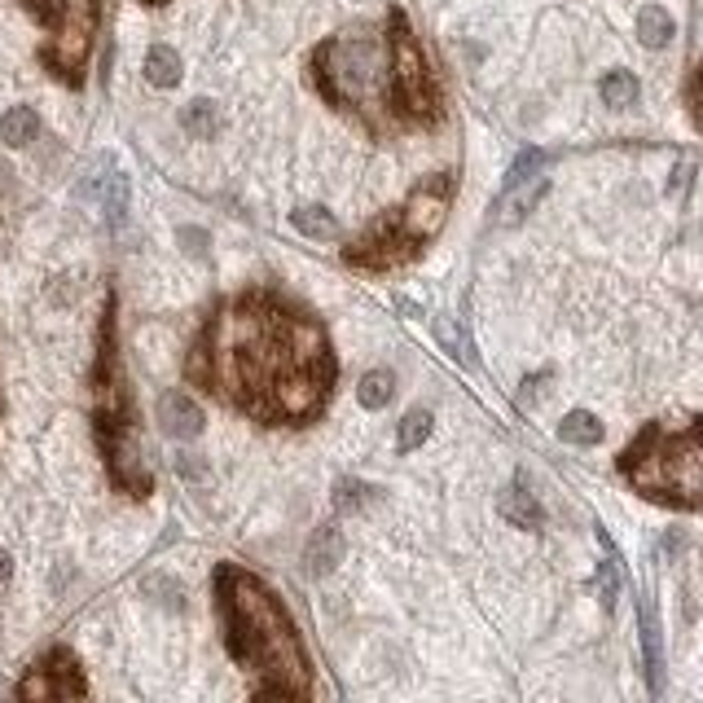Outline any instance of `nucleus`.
I'll use <instances>...</instances> for the list:
<instances>
[{
    "label": "nucleus",
    "instance_id": "1",
    "mask_svg": "<svg viewBox=\"0 0 703 703\" xmlns=\"http://www.w3.org/2000/svg\"><path fill=\"white\" fill-rule=\"evenodd\" d=\"M185 379L264 427H303L325 414L338 361L325 325L303 303L242 290L207 312Z\"/></svg>",
    "mask_w": 703,
    "mask_h": 703
},
{
    "label": "nucleus",
    "instance_id": "2",
    "mask_svg": "<svg viewBox=\"0 0 703 703\" xmlns=\"http://www.w3.org/2000/svg\"><path fill=\"white\" fill-rule=\"evenodd\" d=\"M312 84L334 111L352 115L379 141L396 132H427L445 119L440 80L427 67L405 10L388 14L383 36L347 32L316 45Z\"/></svg>",
    "mask_w": 703,
    "mask_h": 703
},
{
    "label": "nucleus",
    "instance_id": "3",
    "mask_svg": "<svg viewBox=\"0 0 703 703\" xmlns=\"http://www.w3.org/2000/svg\"><path fill=\"white\" fill-rule=\"evenodd\" d=\"M216 607L224 624V646L238 668L255 681V699H308L312 664L299 642V629L281 598L246 567H216Z\"/></svg>",
    "mask_w": 703,
    "mask_h": 703
},
{
    "label": "nucleus",
    "instance_id": "4",
    "mask_svg": "<svg viewBox=\"0 0 703 703\" xmlns=\"http://www.w3.org/2000/svg\"><path fill=\"white\" fill-rule=\"evenodd\" d=\"M620 475L646 502L672 510H703V418L650 423L620 453Z\"/></svg>",
    "mask_w": 703,
    "mask_h": 703
},
{
    "label": "nucleus",
    "instance_id": "5",
    "mask_svg": "<svg viewBox=\"0 0 703 703\" xmlns=\"http://www.w3.org/2000/svg\"><path fill=\"white\" fill-rule=\"evenodd\" d=\"M93 431H97V449L106 458V471H111L115 488L128 493V497H150L154 475L141 458L137 410H132V392H128L124 370H119L115 299H106V312H102V343H97V366H93Z\"/></svg>",
    "mask_w": 703,
    "mask_h": 703
},
{
    "label": "nucleus",
    "instance_id": "6",
    "mask_svg": "<svg viewBox=\"0 0 703 703\" xmlns=\"http://www.w3.org/2000/svg\"><path fill=\"white\" fill-rule=\"evenodd\" d=\"M453 194H458L453 172L427 176L423 185H414L396 207H388L357 242H352V246L343 251V260H347L352 268H366V273H388V268L410 264V260L423 255L427 242L445 229L449 207H453Z\"/></svg>",
    "mask_w": 703,
    "mask_h": 703
},
{
    "label": "nucleus",
    "instance_id": "7",
    "mask_svg": "<svg viewBox=\"0 0 703 703\" xmlns=\"http://www.w3.org/2000/svg\"><path fill=\"white\" fill-rule=\"evenodd\" d=\"M23 5L45 23L41 67L67 89H80L102 27V0H23Z\"/></svg>",
    "mask_w": 703,
    "mask_h": 703
},
{
    "label": "nucleus",
    "instance_id": "8",
    "mask_svg": "<svg viewBox=\"0 0 703 703\" xmlns=\"http://www.w3.org/2000/svg\"><path fill=\"white\" fill-rule=\"evenodd\" d=\"M14 694H19V699H84V694H89V681H84L80 659H76L67 646H58V650H49L41 664L27 668V677L19 681Z\"/></svg>",
    "mask_w": 703,
    "mask_h": 703
},
{
    "label": "nucleus",
    "instance_id": "9",
    "mask_svg": "<svg viewBox=\"0 0 703 703\" xmlns=\"http://www.w3.org/2000/svg\"><path fill=\"white\" fill-rule=\"evenodd\" d=\"M159 427H163V436H172V440H194V436H203V410H198V401H194L189 392H168V396L159 401Z\"/></svg>",
    "mask_w": 703,
    "mask_h": 703
},
{
    "label": "nucleus",
    "instance_id": "10",
    "mask_svg": "<svg viewBox=\"0 0 703 703\" xmlns=\"http://www.w3.org/2000/svg\"><path fill=\"white\" fill-rule=\"evenodd\" d=\"M637 629H642V659H646V685L650 694H664V646H659V615L650 593L637 598Z\"/></svg>",
    "mask_w": 703,
    "mask_h": 703
},
{
    "label": "nucleus",
    "instance_id": "11",
    "mask_svg": "<svg viewBox=\"0 0 703 703\" xmlns=\"http://www.w3.org/2000/svg\"><path fill=\"white\" fill-rule=\"evenodd\" d=\"M338 563H343V532H338L334 523H321V528L308 537L303 567H308L312 576H330Z\"/></svg>",
    "mask_w": 703,
    "mask_h": 703
},
{
    "label": "nucleus",
    "instance_id": "12",
    "mask_svg": "<svg viewBox=\"0 0 703 703\" xmlns=\"http://www.w3.org/2000/svg\"><path fill=\"white\" fill-rule=\"evenodd\" d=\"M84 194H93V198L102 203V211H106V220H111L115 229L124 224V216H128V176H124V172H111V176L89 181Z\"/></svg>",
    "mask_w": 703,
    "mask_h": 703
},
{
    "label": "nucleus",
    "instance_id": "13",
    "mask_svg": "<svg viewBox=\"0 0 703 703\" xmlns=\"http://www.w3.org/2000/svg\"><path fill=\"white\" fill-rule=\"evenodd\" d=\"M502 519L506 523H515V528H541L545 523V510H541V502L523 488V484H510L506 493H502Z\"/></svg>",
    "mask_w": 703,
    "mask_h": 703
},
{
    "label": "nucleus",
    "instance_id": "14",
    "mask_svg": "<svg viewBox=\"0 0 703 703\" xmlns=\"http://www.w3.org/2000/svg\"><path fill=\"white\" fill-rule=\"evenodd\" d=\"M541 194H545V176L541 181H523V185H515V189H506V198H502V207H497V224H519L537 203H541Z\"/></svg>",
    "mask_w": 703,
    "mask_h": 703
},
{
    "label": "nucleus",
    "instance_id": "15",
    "mask_svg": "<svg viewBox=\"0 0 703 703\" xmlns=\"http://www.w3.org/2000/svg\"><path fill=\"white\" fill-rule=\"evenodd\" d=\"M36 132H41V115L32 111V106H14V111H5L0 115V141L5 146H27V141H36Z\"/></svg>",
    "mask_w": 703,
    "mask_h": 703
},
{
    "label": "nucleus",
    "instance_id": "16",
    "mask_svg": "<svg viewBox=\"0 0 703 703\" xmlns=\"http://www.w3.org/2000/svg\"><path fill=\"white\" fill-rule=\"evenodd\" d=\"M146 80L154 89H176L181 84V54L172 45H154L146 54Z\"/></svg>",
    "mask_w": 703,
    "mask_h": 703
},
{
    "label": "nucleus",
    "instance_id": "17",
    "mask_svg": "<svg viewBox=\"0 0 703 703\" xmlns=\"http://www.w3.org/2000/svg\"><path fill=\"white\" fill-rule=\"evenodd\" d=\"M558 436H563L567 445H576V449H593V445H602V423H598L589 410H572V414L558 423Z\"/></svg>",
    "mask_w": 703,
    "mask_h": 703
},
{
    "label": "nucleus",
    "instance_id": "18",
    "mask_svg": "<svg viewBox=\"0 0 703 703\" xmlns=\"http://www.w3.org/2000/svg\"><path fill=\"white\" fill-rule=\"evenodd\" d=\"M431 431H436L431 410H410V414L401 418V427H396V449H401V453H414V449H423V445L431 440Z\"/></svg>",
    "mask_w": 703,
    "mask_h": 703
},
{
    "label": "nucleus",
    "instance_id": "19",
    "mask_svg": "<svg viewBox=\"0 0 703 703\" xmlns=\"http://www.w3.org/2000/svg\"><path fill=\"white\" fill-rule=\"evenodd\" d=\"M637 41H642L646 49H664V45L672 41V14L659 10V5H646V10L637 14Z\"/></svg>",
    "mask_w": 703,
    "mask_h": 703
},
{
    "label": "nucleus",
    "instance_id": "20",
    "mask_svg": "<svg viewBox=\"0 0 703 703\" xmlns=\"http://www.w3.org/2000/svg\"><path fill=\"white\" fill-rule=\"evenodd\" d=\"M357 396H361V405H366V410H383V405H392V396H396V374H392V370H370V374L361 379Z\"/></svg>",
    "mask_w": 703,
    "mask_h": 703
},
{
    "label": "nucleus",
    "instance_id": "21",
    "mask_svg": "<svg viewBox=\"0 0 703 703\" xmlns=\"http://www.w3.org/2000/svg\"><path fill=\"white\" fill-rule=\"evenodd\" d=\"M598 93H602V102H607L611 111H624V106H633V102H637V93H642V89H637V76H633V71H611V76L602 80V89H598Z\"/></svg>",
    "mask_w": 703,
    "mask_h": 703
},
{
    "label": "nucleus",
    "instance_id": "22",
    "mask_svg": "<svg viewBox=\"0 0 703 703\" xmlns=\"http://www.w3.org/2000/svg\"><path fill=\"white\" fill-rule=\"evenodd\" d=\"M181 124H185V132H189V137H198V141H211V137L220 132V115H216V106H211V102H203V97L185 106Z\"/></svg>",
    "mask_w": 703,
    "mask_h": 703
},
{
    "label": "nucleus",
    "instance_id": "23",
    "mask_svg": "<svg viewBox=\"0 0 703 703\" xmlns=\"http://www.w3.org/2000/svg\"><path fill=\"white\" fill-rule=\"evenodd\" d=\"M290 220H295V229H299L303 238H321V242H325V238H338V220H334L325 207H299Z\"/></svg>",
    "mask_w": 703,
    "mask_h": 703
},
{
    "label": "nucleus",
    "instance_id": "24",
    "mask_svg": "<svg viewBox=\"0 0 703 703\" xmlns=\"http://www.w3.org/2000/svg\"><path fill=\"white\" fill-rule=\"evenodd\" d=\"M370 497H374V488L361 484V480H338V484H334V510H338V515L361 510Z\"/></svg>",
    "mask_w": 703,
    "mask_h": 703
},
{
    "label": "nucleus",
    "instance_id": "25",
    "mask_svg": "<svg viewBox=\"0 0 703 703\" xmlns=\"http://www.w3.org/2000/svg\"><path fill=\"white\" fill-rule=\"evenodd\" d=\"M146 593H150L154 602L172 607V611H181V607H185V589H181L172 576H146Z\"/></svg>",
    "mask_w": 703,
    "mask_h": 703
},
{
    "label": "nucleus",
    "instance_id": "26",
    "mask_svg": "<svg viewBox=\"0 0 703 703\" xmlns=\"http://www.w3.org/2000/svg\"><path fill=\"white\" fill-rule=\"evenodd\" d=\"M545 168V154L541 150H523L515 163H510V176H506V189L523 185V181H537V172Z\"/></svg>",
    "mask_w": 703,
    "mask_h": 703
},
{
    "label": "nucleus",
    "instance_id": "27",
    "mask_svg": "<svg viewBox=\"0 0 703 703\" xmlns=\"http://www.w3.org/2000/svg\"><path fill=\"white\" fill-rule=\"evenodd\" d=\"M685 111H690L694 128L703 132V67H694L690 80H685Z\"/></svg>",
    "mask_w": 703,
    "mask_h": 703
},
{
    "label": "nucleus",
    "instance_id": "28",
    "mask_svg": "<svg viewBox=\"0 0 703 703\" xmlns=\"http://www.w3.org/2000/svg\"><path fill=\"white\" fill-rule=\"evenodd\" d=\"M436 334H440V343H445V347L453 352V357H458V361H471V347L462 343V334H458V330H453L449 321H436Z\"/></svg>",
    "mask_w": 703,
    "mask_h": 703
},
{
    "label": "nucleus",
    "instance_id": "29",
    "mask_svg": "<svg viewBox=\"0 0 703 703\" xmlns=\"http://www.w3.org/2000/svg\"><path fill=\"white\" fill-rule=\"evenodd\" d=\"M176 242L189 251V255H207V246H211V238L203 233V229H194V224H185V229H176Z\"/></svg>",
    "mask_w": 703,
    "mask_h": 703
},
{
    "label": "nucleus",
    "instance_id": "30",
    "mask_svg": "<svg viewBox=\"0 0 703 703\" xmlns=\"http://www.w3.org/2000/svg\"><path fill=\"white\" fill-rule=\"evenodd\" d=\"M176 471H181L189 484H203V480H207V462H203L198 453H181V458H176Z\"/></svg>",
    "mask_w": 703,
    "mask_h": 703
},
{
    "label": "nucleus",
    "instance_id": "31",
    "mask_svg": "<svg viewBox=\"0 0 703 703\" xmlns=\"http://www.w3.org/2000/svg\"><path fill=\"white\" fill-rule=\"evenodd\" d=\"M10 572H14V558H10L5 550H0V585H5V580H10Z\"/></svg>",
    "mask_w": 703,
    "mask_h": 703
},
{
    "label": "nucleus",
    "instance_id": "32",
    "mask_svg": "<svg viewBox=\"0 0 703 703\" xmlns=\"http://www.w3.org/2000/svg\"><path fill=\"white\" fill-rule=\"evenodd\" d=\"M396 308H401V312H405V316H418V312H423V308H418V303H414V299H396Z\"/></svg>",
    "mask_w": 703,
    "mask_h": 703
},
{
    "label": "nucleus",
    "instance_id": "33",
    "mask_svg": "<svg viewBox=\"0 0 703 703\" xmlns=\"http://www.w3.org/2000/svg\"><path fill=\"white\" fill-rule=\"evenodd\" d=\"M141 5H168V0H141Z\"/></svg>",
    "mask_w": 703,
    "mask_h": 703
}]
</instances>
